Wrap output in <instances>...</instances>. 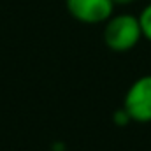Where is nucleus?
I'll use <instances>...</instances> for the list:
<instances>
[{
  "mask_svg": "<svg viewBox=\"0 0 151 151\" xmlns=\"http://www.w3.org/2000/svg\"><path fill=\"white\" fill-rule=\"evenodd\" d=\"M142 39L139 16L134 14H113L104 23V44L116 53L134 49Z\"/></svg>",
  "mask_w": 151,
  "mask_h": 151,
  "instance_id": "1",
  "label": "nucleus"
},
{
  "mask_svg": "<svg viewBox=\"0 0 151 151\" xmlns=\"http://www.w3.org/2000/svg\"><path fill=\"white\" fill-rule=\"evenodd\" d=\"M123 109L135 123L151 121V74L135 79L123 99Z\"/></svg>",
  "mask_w": 151,
  "mask_h": 151,
  "instance_id": "2",
  "label": "nucleus"
},
{
  "mask_svg": "<svg viewBox=\"0 0 151 151\" xmlns=\"http://www.w3.org/2000/svg\"><path fill=\"white\" fill-rule=\"evenodd\" d=\"M65 7L76 21L99 25L113 16L116 5L113 0H65Z\"/></svg>",
  "mask_w": 151,
  "mask_h": 151,
  "instance_id": "3",
  "label": "nucleus"
},
{
  "mask_svg": "<svg viewBox=\"0 0 151 151\" xmlns=\"http://www.w3.org/2000/svg\"><path fill=\"white\" fill-rule=\"evenodd\" d=\"M139 23H141V28H142V37L151 42V2L141 11Z\"/></svg>",
  "mask_w": 151,
  "mask_h": 151,
  "instance_id": "4",
  "label": "nucleus"
},
{
  "mask_svg": "<svg viewBox=\"0 0 151 151\" xmlns=\"http://www.w3.org/2000/svg\"><path fill=\"white\" fill-rule=\"evenodd\" d=\"M113 119H114V123L118 125V127H125V125H128L132 119H130V116H128V113L121 107V109H118L116 113H114L113 116Z\"/></svg>",
  "mask_w": 151,
  "mask_h": 151,
  "instance_id": "5",
  "label": "nucleus"
},
{
  "mask_svg": "<svg viewBox=\"0 0 151 151\" xmlns=\"http://www.w3.org/2000/svg\"><path fill=\"white\" fill-rule=\"evenodd\" d=\"M113 2H114V5H130L135 0H113Z\"/></svg>",
  "mask_w": 151,
  "mask_h": 151,
  "instance_id": "6",
  "label": "nucleus"
}]
</instances>
